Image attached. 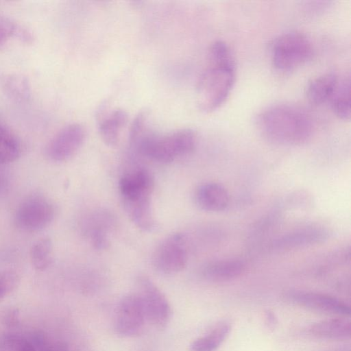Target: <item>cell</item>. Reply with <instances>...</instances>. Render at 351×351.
<instances>
[{"label": "cell", "mask_w": 351, "mask_h": 351, "mask_svg": "<svg viewBox=\"0 0 351 351\" xmlns=\"http://www.w3.org/2000/svg\"><path fill=\"white\" fill-rule=\"evenodd\" d=\"M256 126L271 143L282 145H300L306 143L313 132L311 115L302 107L287 103L264 108L256 117Z\"/></svg>", "instance_id": "obj_1"}, {"label": "cell", "mask_w": 351, "mask_h": 351, "mask_svg": "<svg viewBox=\"0 0 351 351\" xmlns=\"http://www.w3.org/2000/svg\"><path fill=\"white\" fill-rule=\"evenodd\" d=\"M132 147L141 155L160 162H170L191 152L197 136L191 129H181L166 134L151 132L146 128L130 138Z\"/></svg>", "instance_id": "obj_2"}, {"label": "cell", "mask_w": 351, "mask_h": 351, "mask_svg": "<svg viewBox=\"0 0 351 351\" xmlns=\"http://www.w3.org/2000/svg\"><path fill=\"white\" fill-rule=\"evenodd\" d=\"M234 80V65L210 64L197 82L198 108L204 112L218 108L228 98Z\"/></svg>", "instance_id": "obj_3"}, {"label": "cell", "mask_w": 351, "mask_h": 351, "mask_svg": "<svg viewBox=\"0 0 351 351\" xmlns=\"http://www.w3.org/2000/svg\"><path fill=\"white\" fill-rule=\"evenodd\" d=\"M313 51L310 39L298 31L279 35L271 45L272 62L277 69L283 71L292 70L308 60Z\"/></svg>", "instance_id": "obj_4"}, {"label": "cell", "mask_w": 351, "mask_h": 351, "mask_svg": "<svg viewBox=\"0 0 351 351\" xmlns=\"http://www.w3.org/2000/svg\"><path fill=\"white\" fill-rule=\"evenodd\" d=\"M56 208L53 202L41 195H33L21 202L14 216L21 229L36 232L47 227L53 220Z\"/></svg>", "instance_id": "obj_5"}, {"label": "cell", "mask_w": 351, "mask_h": 351, "mask_svg": "<svg viewBox=\"0 0 351 351\" xmlns=\"http://www.w3.org/2000/svg\"><path fill=\"white\" fill-rule=\"evenodd\" d=\"M136 283V293L141 300L147 322L156 328H165L171 317V308L167 298L145 276H139Z\"/></svg>", "instance_id": "obj_6"}, {"label": "cell", "mask_w": 351, "mask_h": 351, "mask_svg": "<svg viewBox=\"0 0 351 351\" xmlns=\"http://www.w3.org/2000/svg\"><path fill=\"white\" fill-rule=\"evenodd\" d=\"M188 261V247L184 235L175 233L162 240L155 250L152 262L164 274H174L184 269Z\"/></svg>", "instance_id": "obj_7"}, {"label": "cell", "mask_w": 351, "mask_h": 351, "mask_svg": "<svg viewBox=\"0 0 351 351\" xmlns=\"http://www.w3.org/2000/svg\"><path fill=\"white\" fill-rule=\"evenodd\" d=\"M147 322L141 300L137 293L123 295L117 306L114 330L123 337H134L143 332Z\"/></svg>", "instance_id": "obj_8"}, {"label": "cell", "mask_w": 351, "mask_h": 351, "mask_svg": "<svg viewBox=\"0 0 351 351\" xmlns=\"http://www.w3.org/2000/svg\"><path fill=\"white\" fill-rule=\"evenodd\" d=\"M153 188H138L121 193L124 209L134 224L143 231L152 232L157 227L152 195Z\"/></svg>", "instance_id": "obj_9"}, {"label": "cell", "mask_w": 351, "mask_h": 351, "mask_svg": "<svg viewBox=\"0 0 351 351\" xmlns=\"http://www.w3.org/2000/svg\"><path fill=\"white\" fill-rule=\"evenodd\" d=\"M283 298L291 304L320 313L346 316L351 313L349 305L326 293L291 289L284 293Z\"/></svg>", "instance_id": "obj_10"}, {"label": "cell", "mask_w": 351, "mask_h": 351, "mask_svg": "<svg viewBox=\"0 0 351 351\" xmlns=\"http://www.w3.org/2000/svg\"><path fill=\"white\" fill-rule=\"evenodd\" d=\"M85 139V130L79 123H71L57 132L45 148L46 156L55 162H63L73 157Z\"/></svg>", "instance_id": "obj_11"}, {"label": "cell", "mask_w": 351, "mask_h": 351, "mask_svg": "<svg viewBox=\"0 0 351 351\" xmlns=\"http://www.w3.org/2000/svg\"><path fill=\"white\" fill-rule=\"evenodd\" d=\"M330 237V231L319 225H309L290 230L276 237L271 246L276 250H289L322 243Z\"/></svg>", "instance_id": "obj_12"}, {"label": "cell", "mask_w": 351, "mask_h": 351, "mask_svg": "<svg viewBox=\"0 0 351 351\" xmlns=\"http://www.w3.org/2000/svg\"><path fill=\"white\" fill-rule=\"evenodd\" d=\"M197 205L208 212H221L230 204V195L221 184L209 182L199 185L195 193Z\"/></svg>", "instance_id": "obj_13"}, {"label": "cell", "mask_w": 351, "mask_h": 351, "mask_svg": "<svg viewBox=\"0 0 351 351\" xmlns=\"http://www.w3.org/2000/svg\"><path fill=\"white\" fill-rule=\"evenodd\" d=\"M246 265L236 258L217 259L207 263L202 269L204 278L213 282H226L238 278L245 272Z\"/></svg>", "instance_id": "obj_14"}, {"label": "cell", "mask_w": 351, "mask_h": 351, "mask_svg": "<svg viewBox=\"0 0 351 351\" xmlns=\"http://www.w3.org/2000/svg\"><path fill=\"white\" fill-rule=\"evenodd\" d=\"M101 110L99 115V132L104 142L112 147L119 141L121 129L128 121V114L121 108L108 112H105L103 108Z\"/></svg>", "instance_id": "obj_15"}, {"label": "cell", "mask_w": 351, "mask_h": 351, "mask_svg": "<svg viewBox=\"0 0 351 351\" xmlns=\"http://www.w3.org/2000/svg\"><path fill=\"white\" fill-rule=\"evenodd\" d=\"M310 335L322 339L346 340L351 336V323L344 318H330L312 324Z\"/></svg>", "instance_id": "obj_16"}, {"label": "cell", "mask_w": 351, "mask_h": 351, "mask_svg": "<svg viewBox=\"0 0 351 351\" xmlns=\"http://www.w3.org/2000/svg\"><path fill=\"white\" fill-rule=\"evenodd\" d=\"M339 79L333 73H326L314 77L308 83L306 88L308 99L317 105L329 101Z\"/></svg>", "instance_id": "obj_17"}, {"label": "cell", "mask_w": 351, "mask_h": 351, "mask_svg": "<svg viewBox=\"0 0 351 351\" xmlns=\"http://www.w3.org/2000/svg\"><path fill=\"white\" fill-rule=\"evenodd\" d=\"M1 85L5 95L16 102H26L31 97L29 82L22 74H5L1 79Z\"/></svg>", "instance_id": "obj_18"}, {"label": "cell", "mask_w": 351, "mask_h": 351, "mask_svg": "<svg viewBox=\"0 0 351 351\" xmlns=\"http://www.w3.org/2000/svg\"><path fill=\"white\" fill-rule=\"evenodd\" d=\"M230 324L220 322L206 335L195 339L190 345L191 351H216L228 336Z\"/></svg>", "instance_id": "obj_19"}, {"label": "cell", "mask_w": 351, "mask_h": 351, "mask_svg": "<svg viewBox=\"0 0 351 351\" xmlns=\"http://www.w3.org/2000/svg\"><path fill=\"white\" fill-rule=\"evenodd\" d=\"M350 75L339 79L329 99L332 109L336 115L345 120L350 117Z\"/></svg>", "instance_id": "obj_20"}, {"label": "cell", "mask_w": 351, "mask_h": 351, "mask_svg": "<svg viewBox=\"0 0 351 351\" xmlns=\"http://www.w3.org/2000/svg\"><path fill=\"white\" fill-rule=\"evenodd\" d=\"M21 142L16 134L0 120V164L14 161L21 155Z\"/></svg>", "instance_id": "obj_21"}, {"label": "cell", "mask_w": 351, "mask_h": 351, "mask_svg": "<svg viewBox=\"0 0 351 351\" xmlns=\"http://www.w3.org/2000/svg\"><path fill=\"white\" fill-rule=\"evenodd\" d=\"M53 258V243L51 239L45 237L37 240L30 249V261L38 271L46 269Z\"/></svg>", "instance_id": "obj_22"}, {"label": "cell", "mask_w": 351, "mask_h": 351, "mask_svg": "<svg viewBox=\"0 0 351 351\" xmlns=\"http://www.w3.org/2000/svg\"><path fill=\"white\" fill-rule=\"evenodd\" d=\"M107 217L108 215L102 213L94 216L93 222L88 228V235L91 243L98 250L106 249L109 245L107 228L109 222Z\"/></svg>", "instance_id": "obj_23"}, {"label": "cell", "mask_w": 351, "mask_h": 351, "mask_svg": "<svg viewBox=\"0 0 351 351\" xmlns=\"http://www.w3.org/2000/svg\"><path fill=\"white\" fill-rule=\"evenodd\" d=\"M0 351H36L29 339L16 334L0 337Z\"/></svg>", "instance_id": "obj_24"}, {"label": "cell", "mask_w": 351, "mask_h": 351, "mask_svg": "<svg viewBox=\"0 0 351 351\" xmlns=\"http://www.w3.org/2000/svg\"><path fill=\"white\" fill-rule=\"evenodd\" d=\"M208 56L210 64L234 65L231 51L222 40H216L211 45Z\"/></svg>", "instance_id": "obj_25"}, {"label": "cell", "mask_w": 351, "mask_h": 351, "mask_svg": "<svg viewBox=\"0 0 351 351\" xmlns=\"http://www.w3.org/2000/svg\"><path fill=\"white\" fill-rule=\"evenodd\" d=\"M20 275L12 269L0 271V300L12 293L20 282Z\"/></svg>", "instance_id": "obj_26"}, {"label": "cell", "mask_w": 351, "mask_h": 351, "mask_svg": "<svg viewBox=\"0 0 351 351\" xmlns=\"http://www.w3.org/2000/svg\"><path fill=\"white\" fill-rule=\"evenodd\" d=\"M20 25L12 19L0 15V48L12 38H16Z\"/></svg>", "instance_id": "obj_27"}, {"label": "cell", "mask_w": 351, "mask_h": 351, "mask_svg": "<svg viewBox=\"0 0 351 351\" xmlns=\"http://www.w3.org/2000/svg\"><path fill=\"white\" fill-rule=\"evenodd\" d=\"M36 351H51L53 341L44 331L38 330L34 331L29 338Z\"/></svg>", "instance_id": "obj_28"}, {"label": "cell", "mask_w": 351, "mask_h": 351, "mask_svg": "<svg viewBox=\"0 0 351 351\" xmlns=\"http://www.w3.org/2000/svg\"><path fill=\"white\" fill-rule=\"evenodd\" d=\"M19 313L17 309H11L4 315L3 323L8 327H14L19 322Z\"/></svg>", "instance_id": "obj_29"}, {"label": "cell", "mask_w": 351, "mask_h": 351, "mask_svg": "<svg viewBox=\"0 0 351 351\" xmlns=\"http://www.w3.org/2000/svg\"><path fill=\"white\" fill-rule=\"evenodd\" d=\"M51 351H69V346L63 341H53Z\"/></svg>", "instance_id": "obj_30"}, {"label": "cell", "mask_w": 351, "mask_h": 351, "mask_svg": "<svg viewBox=\"0 0 351 351\" xmlns=\"http://www.w3.org/2000/svg\"><path fill=\"white\" fill-rule=\"evenodd\" d=\"M266 319L267 320V324L269 325V327L274 326L276 323V318L274 317V315L271 312L268 311L267 313Z\"/></svg>", "instance_id": "obj_31"}, {"label": "cell", "mask_w": 351, "mask_h": 351, "mask_svg": "<svg viewBox=\"0 0 351 351\" xmlns=\"http://www.w3.org/2000/svg\"><path fill=\"white\" fill-rule=\"evenodd\" d=\"M3 182L2 180L0 179V189L2 187Z\"/></svg>", "instance_id": "obj_32"}]
</instances>
